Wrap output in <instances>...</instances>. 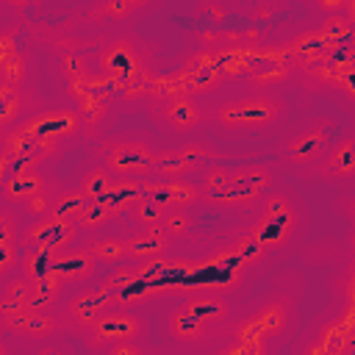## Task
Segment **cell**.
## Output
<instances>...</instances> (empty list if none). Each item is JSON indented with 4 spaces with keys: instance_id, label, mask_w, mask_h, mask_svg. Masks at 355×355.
<instances>
[{
    "instance_id": "cell-29",
    "label": "cell",
    "mask_w": 355,
    "mask_h": 355,
    "mask_svg": "<svg viewBox=\"0 0 355 355\" xmlns=\"http://www.w3.org/2000/svg\"><path fill=\"white\" fill-rule=\"evenodd\" d=\"M19 272L25 277H47V275H55V252H47V250H22V258H19Z\"/></svg>"
},
{
    "instance_id": "cell-41",
    "label": "cell",
    "mask_w": 355,
    "mask_h": 355,
    "mask_svg": "<svg viewBox=\"0 0 355 355\" xmlns=\"http://www.w3.org/2000/svg\"><path fill=\"white\" fill-rule=\"evenodd\" d=\"M19 47H17V33L11 31V28H6L3 31V36H0V58L3 55H11V53H17Z\"/></svg>"
},
{
    "instance_id": "cell-14",
    "label": "cell",
    "mask_w": 355,
    "mask_h": 355,
    "mask_svg": "<svg viewBox=\"0 0 355 355\" xmlns=\"http://www.w3.org/2000/svg\"><path fill=\"white\" fill-rule=\"evenodd\" d=\"M0 330L17 338H28V341H50L67 333L58 311H42L31 305L0 311Z\"/></svg>"
},
{
    "instance_id": "cell-2",
    "label": "cell",
    "mask_w": 355,
    "mask_h": 355,
    "mask_svg": "<svg viewBox=\"0 0 355 355\" xmlns=\"http://www.w3.org/2000/svg\"><path fill=\"white\" fill-rule=\"evenodd\" d=\"M297 330V302L294 297L275 291L255 300L230 324V341L219 344V352H266L294 336Z\"/></svg>"
},
{
    "instance_id": "cell-3",
    "label": "cell",
    "mask_w": 355,
    "mask_h": 355,
    "mask_svg": "<svg viewBox=\"0 0 355 355\" xmlns=\"http://www.w3.org/2000/svg\"><path fill=\"white\" fill-rule=\"evenodd\" d=\"M288 103L275 89H258L219 100L208 108V125L227 136H255L283 122Z\"/></svg>"
},
{
    "instance_id": "cell-4",
    "label": "cell",
    "mask_w": 355,
    "mask_h": 355,
    "mask_svg": "<svg viewBox=\"0 0 355 355\" xmlns=\"http://www.w3.org/2000/svg\"><path fill=\"white\" fill-rule=\"evenodd\" d=\"M150 64L153 61H150V50L144 47V42L128 33L105 39L94 55L97 75H103L119 89L141 86L150 78Z\"/></svg>"
},
{
    "instance_id": "cell-32",
    "label": "cell",
    "mask_w": 355,
    "mask_h": 355,
    "mask_svg": "<svg viewBox=\"0 0 355 355\" xmlns=\"http://www.w3.org/2000/svg\"><path fill=\"white\" fill-rule=\"evenodd\" d=\"M133 0H94V17L103 22H125L136 14Z\"/></svg>"
},
{
    "instance_id": "cell-27",
    "label": "cell",
    "mask_w": 355,
    "mask_h": 355,
    "mask_svg": "<svg viewBox=\"0 0 355 355\" xmlns=\"http://www.w3.org/2000/svg\"><path fill=\"white\" fill-rule=\"evenodd\" d=\"M31 277H25L22 272L3 277L0 286V311H14V308H25L31 300Z\"/></svg>"
},
{
    "instance_id": "cell-8",
    "label": "cell",
    "mask_w": 355,
    "mask_h": 355,
    "mask_svg": "<svg viewBox=\"0 0 355 355\" xmlns=\"http://www.w3.org/2000/svg\"><path fill=\"white\" fill-rule=\"evenodd\" d=\"M28 139H42V141H67L83 133V116L75 103H39L17 128Z\"/></svg>"
},
{
    "instance_id": "cell-40",
    "label": "cell",
    "mask_w": 355,
    "mask_h": 355,
    "mask_svg": "<svg viewBox=\"0 0 355 355\" xmlns=\"http://www.w3.org/2000/svg\"><path fill=\"white\" fill-rule=\"evenodd\" d=\"M347 6H349V0H311V8L319 11V14H324V17L341 14Z\"/></svg>"
},
{
    "instance_id": "cell-43",
    "label": "cell",
    "mask_w": 355,
    "mask_h": 355,
    "mask_svg": "<svg viewBox=\"0 0 355 355\" xmlns=\"http://www.w3.org/2000/svg\"><path fill=\"white\" fill-rule=\"evenodd\" d=\"M6 6H11V8H28L31 3H36V0H3Z\"/></svg>"
},
{
    "instance_id": "cell-17",
    "label": "cell",
    "mask_w": 355,
    "mask_h": 355,
    "mask_svg": "<svg viewBox=\"0 0 355 355\" xmlns=\"http://www.w3.org/2000/svg\"><path fill=\"white\" fill-rule=\"evenodd\" d=\"M141 194L150 197L164 211H169V208H194L197 202H202L200 183L191 180V178H155V175H150V178L141 180Z\"/></svg>"
},
{
    "instance_id": "cell-12",
    "label": "cell",
    "mask_w": 355,
    "mask_h": 355,
    "mask_svg": "<svg viewBox=\"0 0 355 355\" xmlns=\"http://www.w3.org/2000/svg\"><path fill=\"white\" fill-rule=\"evenodd\" d=\"M222 161V150L205 139H189L175 147H164L155 153L153 175L155 178H191L205 166Z\"/></svg>"
},
{
    "instance_id": "cell-11",
    "label": "cell",
    "mask_w": 355,
    "mask_h": 355,
    "mask_svg": "<svg viewBox=\"0 0 355 355\" xmlns=\"http://www.w3.org/2000/svg\"><path fill=\"white\" fill-rule=\"evenodd\" d=\"M153 122L172 136H191L208 125V108L186 92H172L150 103Z\"/></svg>"
},
{
    "instance_id": "cell-35",
    "label": "cell",
    "mask_w": 355,
    "mask_h": 355,
    "mask_svg": "<svg viewBox=\"0 0 355 355\" xmlns=\"http://www.w3.org/2000/svg\"><path fill=\"white\" fill-rule=\"evenodd\" d=\"M288 78H291V64H269V67H258L250 75V83L258 89H277Z\"/></svg>"
},
{
    "instance_id": "cell-18",
    "label": "cell",
    "mask_w": 355,
    "mask_h": 355,
    "mask_svg": "<svg viewBox=\"0 0 355 355\" xmlns=\"http://www.w3.org/2000/svg\"><path fill=\"white\" fill-rule=\"evenodd\" d=\"M297 352H349L355 349V327H349L341 316H324L313 324V330L294 347Z\"/></svg>"
},
{
    "instance_id": "cell-38",
    "label": "cell",
    "mask_w": 355,
    "mask_h": 355,
    "mask_svg": "<svg viewBox=\"0 0 355 355\" xmlns=\"http://www.w3.org/2000/svg\"><path fill=\"white\" fill-rule=\"evenodd\" d=\"M147 352H150V347L144 344V338H130V341H122L108 349V355H147Z\"/></svg>"
},
{
    "instance_id": "cell-42",
    "label": "cell",
    "mask_w": 355,
    "mask_h": 355,
    "mask_svg": "<svg viewBox=\"0 0 355 355\" xmlns=\"http://www.w3.org/2000/svg\"><path fill=\"white\" fill-rule=\"evenodd\" d=\"M341 211L347 214V219L352 225V239H355V197H349L347 202H341Z\"/></svg>"
},
{
    "instance_id": "cell-34",
    "label": "cell",
    "mask_w": 355,
    "mask_h": 355,
    "mask_svg": "<svg viewBox=\"0 0 355 355\" xmlns=\"http://www.w3.org/2000/svg\"><path fill=\"white\" fill-rule=\"evenodd\" d=\"M116 216L103 205V202H97V200H92L89 205H86V211L78 216V227H80V233H97V230H103L108 222H114Z\"/></svg>"
},
{
    "instance_id": "cell-22",
    "label": "cell",
    "mask_w": 355,
    "mask_h": 355,
    "mask_svg": "<svg viewBox=\"0 0 355 355\" xmlns=\"http://www.w3.org/2000/svg\"><path fill=\"white\" fill-rule=\"evenodd\" d=\"M175 239L164 230V225H150V227H133L128 233V247H130V261H144L155 255H166L172 250Z\"/></svg>"
},
{
    "instance_id": "cell-36",
    "label": "cell",
    "mask_w": 355,
    "mask_h": 355,
    "mask_svg": "<svg viewBox=\"0 0 355 355\" xmlns=\"http://www.w3.org/2000/svg\"><path fill=\"white\" fill-rule=\"evenodd\" d=\"M61 75L67 78V83H75V80H83V78H89V75H94L97 69H92L89 67V58L86 55H75V53H67V55H61Z\"/></svg>"
},
{
    "instance_id": "cell-37",
    "label": "cell",
    "mask_w": 355,
    "mask_h": 355,
    "mask_svg": "<svg viewBox=\"0 0 355 355\" xmlns=\"http://www.w3.org/2000/svg\"><path fill=\"white\" fill-rule=\"evenodd\" d=\"M319 33L324 36V42L330 44H336V42H341L347 33H349V22L341 17V14H333V17H327L324 22H322V28H319Z\"/></svg>"
},
{
    "instance_id": "cell-5",
    "label": "cell",
    "mask_w": 355,
    "mask_h": 355,
    "mask_svg": "<svg viewBox=\"0 0 355 355\" xmlns=\"http://www.w3.org/2000/svg\"><path fill=\"white\" fill-rule=\"evenodd\" d=\"M300 225H302V214H300L297 202L288 194L272 189L261 197L258 214H255L252 225L247 227V233L255 239V244L263 252H275L294 239Z\"/></svg>"
},
{
    "instance_id": "cell-19",
    "label": "cell",
    "mask_w": 355,
    "mask_h": 355,
    "mask_svg": "<svg viewBox=\"0 0 355 355\" xmlns=\"http://www.w3.org/2000/svg\"><path fill=\"white\" fill-rule=\"evenodd\" d=\"M55 189H61V183L55 180V175L44 172L42 166H28V169H14L11 175L3 178L0 197L6 202L22 205L25 200H31L36 194H44V191H55Z\"/></svg>"
},
{
    "instance_id": "cell-25",
    "label": "cell",
    "mask_w": 355,
    "mask_h": 355,
    "mask_svg": "<svg viewBox=\"0 0 355 355\" xmlns=\"http://www.w3.org/2000/svg\"><path fill=\"white\" fill-rule=\"evenodd\" d=\"M89 202H92L89 194H86L78 183H75V186H61V189L55 191V200H53L50 214L58 216V219H72V222H78V216L86 211Z\"/></svg>"
},
{
    "instance_id": "cell-20",
    "label": "cell",
    "mask_w": 355,
    "mask_h": 355,
    "mask_svg": "<svg viewBox=\"0 0 355 355\" xmlns=\"http://www.w3.org/2000/svg\"><path fill=\"white\" fill-rule=\"evenodd\" d=\"M97 266L100 263L86 244H72V247L55 252V277H61L69 288L86 286L97 275Z\"/></svg>"
},
{
    "instance_id": "cell-21",
    "label": "cell",
    "mask_w": 355,
    "mask_h": 355,
    "mask_svg": "<svg viewBox=\"0 0 355 355\" xmlns=\"http://www.w3.org/2000/svg\"><path fill=\"white\" fill-rule=\"evenodd\" d=\"M36 105L39 103H36V97L28 86L0 83V133H8L11 128H17Z\"/></svg>"
},
{
    "instance_id": "cell-30",
    "label": "cell",
    "mask_w": 355,
    "mask_h": 355,
    "mask_svg": "<svg viewBox=\"0 0 355 355\" xmlns=\"http://www.w3.org/2000/svg\"><path fill=\"white\" fill-rule=\"evenodd\" d=\"M164 208L161 205H155L150 197H144V194H139L136 200H133V205L128 208V219H130V225L133 227H150V225H161V219H164Z\"/></svg>"
},
{
    "instance_id": "cell-31",
    "label": "cell",
    "mask_w": 355,
    "mask_h": 355,
    "mask_svg": "<svg viewBox=\"0 0 355 355\" xmlns=\"http://www.w3.org/2000/svg\"><path fill=\"white\" fill-rule=\"evenodd\" d=\"M139 283V272H136V263L133 261H125V263H116V266H108V275L100 280V286H105L108 291L119 294L130 286Z\"/></svg>"
},
{
    "instance_id": "cell-23",
    "label": "cell",
    "mask_w": 355,
    "mask_h": 355,
    "mask_svg": "<svg viewBox=\"0 0 355 355\" xmlns=\"http://www.w3.org/2000/svg\"><path fill=\"white\" fill-rule=\"evenodd\" d=\"M86 247L94 252L100 266H116L130 261V247H128V236L122 233H108V236H94L86 241Z\"/></svg>"
},
{
    "instance_id": "cell-13",
    "label": "cell",
    "mask_w": 355,
    "mask_h": 355,
    "mask_svg": "<svg viewBox=\"0 0 355 355\" xmlns=\"http://www.w3.org/2000/svg\"><path fill=\"white\" fill-rule=\"evenodd\" d=\"M116 305V294L108 291L105 286H83L78 291H72L61 305H58V313L64 319V327L67 333H75V336H83L108 308Z\"/></svg>"
},
{
    "instance_id": "cell-28",
    "label": "cell",
    "mask_w": 355,
    "mask_h": 355,
    "mask_svg": "<svg viewBox=\"0 0 355 355\" xmlns=\"http://www.w3.org/2000/svg\"><path fill=\"white\" fill-rule=\"evenodd\" d=\"M28 78H31V55H28V50L19 47L17 53L0 58V83H6V86H28Z\"/></svg>"
},
{
    "instance_id": "cell-33",
    "label": "cell",
    "mask_w": 355,
    "mask_h": 355,
    "mask_svg": "<svg viewBox=\"0 0 355 355\" xmlns=\"http://www.w3.org/2000/svg\"><path fill=\"white\" fill-rule=\"evenodd\" d=\"M164 230L175 239V241H183L191 230H194V216H191V208H169L161 219Z\"/></svg>"
},
{
    "instance_id": "cell-16",
    "label": "cell",
    "mask_w": 355,
    "mask_h": 355,
    "mask_svg": "<svg viewBox=\"0 0 355 355\" xmlns=\"http://www.w3.org/2000/svg\"><path fill=\"white\" fill-rule=\"evenodd\" d=\"M311 172L327 186H355V130L330 141L327 153Z\"/></svg>"
},
{
    "instance_id": "cell-1",
    "label": "cell",
    "mask_w": 355,
    "mask_h": 355,
    "mask_svg": "<svg viewBox=\"0 0 355 355\" xmlns=\"http://www.w3.org/2000/svg\"><path fill=\"white\" fill-rule=\"evenodd\" d=\"M236 311L222 291L200 288L186 291L183 300L166 313V333L186 349H219L222 338L230 336Z\"/></svg>"
},
{
    "instance_id": "cell-44",
    "label": "cell",
    "mask_w": 355,
    "mask_h": 355,
    "mask_svg": "<svg viewBox=\"0 0 355 355\" xmlns=\"http://www.w3.org/2000/svg\"><path fill=\"white\" fill-rule=\"evenodd\" d=\"M133 3H136V8H144V6H147V3H153V0H133Z\"/></svg>"
},
{
    "instance_id": "cell-9",
    "label": "cell",
    "mask_w": 355,
    "mask_h": 355,
    "mask_svg": "<svg viewBox=\"0 0 355 355\" xmlns=\"http://www.w3.org/2000/svg\"><path fill=\"white\" fill-rule=\"evenodd\" d=\"M150 322L130 305H114L108 308L80 338L86 349L92 352H108L111 347L130 341V338H147Z\"/></svg>"
},
{
    "instance_id": "cell-10",
    "label": "cell",
    "mask_w": 355,
    "mask_h": 355,
    "mask_svg": "<svg viewBox=\"0 0 355 355\" xmlns=\"http://www.w3.org/2000/svg\"><path fill=\"white\" fill-rule=\"evenodd\" d=\"M336 119L333 116H316L305 128H300L291 139H286L277 150V161L286 169H313L322 155L327 153L333 141Z\"/></svg>"
},
{
    "instance_id": "cell-15",
    "label": "cell",
    "mask_w": 355,
    "mask_h": 355,
    "mask_svg": "<svg viewBox=\"0 0 355 355\" xmlns=\"http://www.w3.org/2000/svg\"><path fill=\"white\" fill-rule=\"evenodd\" d=\"M80 227L72 219H58L53 214L36 216L22 227V247L25 250H47V252H58L67 250L72 244H78Z\"/></svg>"
},
{
    "instance_id": "cell-24",
    "label": "cell",
    "mask_w": 355,
    "mask_h": 355,
    "mask_svg": "<svg viewBox=\"0 0 355 355\" xmlns=\"http://www.w3.org/2000/svg\"><path fill=\"white\" fill-rule=\"evenodd\" d=\"M31 280H33V277H31ZM67 288H69V286H67L61 277H55V275L36 277V280L31 283V300H28V305H31V308H42V311H58L61 297H64Z\"/></svg>"
},
{
    "instance_id": "cell-7",
    "label": "cell",
    "mask_w": 355,
    "mask_h": 355,
    "mask_svg": "<svg viewBox=\"0 0 355 355\" xmlns=\"http://www.w3.org/2000/svg\"><path fill=\"white\" fill-rule=\"evenodd\" d=\"M272 189H275V169L269 164H239L227 169L225 186L205 205L219 211H250Z\"/></svg>"
},
{
    "instance_id": "cell-39",
    "label": "cell",
    "mask_w": 355,
    "mask_h": 355,
    "mask_svg": "<svg viewBox=\"0 0 355 355\" xmlns=\"http://www.w3.org/2000/svg\"><path fill=\"white\" fill-rule=\"evenodd\" d=\"M338 291H341V297H344V305L355 302V263H349L347 272L341 275V280H338Z\"/></svg>"
},
{
    "instance_id": "cell-26",
    "label": "cell",
    "mask_w": 355,
    "mask_h": 355,
    "mask_svg": "<svg viewBox=\"0 0 355 355\" xmlns=\"http://www.w3.org/2000/svg\"><path fill=\"white\" fill-rule=\"evenodd\" d=\"M116 175L103 164V161H97V164H92L80 178H78V186L89 194V200H100L103 194H108L114 186H116Z\"/></svg>"
},
{
    "instance_id": "cell-6",
    "label": "cell",
    "mask_w": 355,
    "mask_h": 355,
    "mask_svg": "<svg viewBox=\"0 0 355 355\" xmlns=\"http://www.w3.org/2000/svg\"><path fill=\"white\" fill-rule=\"evenodd\" d=\"M155 144L139 133V130H125L105 136L100 141L97 158L119 178V180H144L153 175L155 164Z\"/></svg>"
}]
</instances>
